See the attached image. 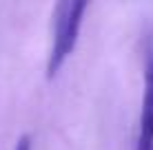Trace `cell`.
I'll return each mask as SVG.
<instances>
[{
  "instance_id": "2",
  "label": "cell",
  "mask_w": 153,
  "mask_h": 150,
  "mask_svg": "<svg viewBox=\"0 0 153 150\" xmlns=\"http://www.w3.org/2000/svg\"><path fill=\"white\" fill-rule=\"evenodd\" d=\"M135 150H153V35L144 44V93H142V110Z\"/></svg>"
},
{
  "instance_id": "1",
  "label": "cell",
  "mask_w": 153,
  "mask_h": 150,
  "mask_svg": "<svg viewBox=\"0 0 153 150\" xmlns=\"http://www.w3.org/2000/svg\"><path fill=\"white\" fill-rule=\"evenodd\" d=\"M89 9V2H73L65 0L53 7V40L47 60V77L53 80L58 71L65 66L69 55L76 51L78 38H80L84 11Z\"/></svg>"
},
{
  "instance_id": "3",
  "label": "cell",
  "mask_w": 153,
  "mask_h": 150,
  "mask_svg": "<svg viewBox=\"0 0 153 150\" xmlns=\"http://www.w3.org/2000/svg\"><path fill=\"white\" fill-rule=\"evenodd\" d=\"M13 150H31V137H29V135L18 137V141H16V148H13Z\"/></svg>"
}]
</instances>
